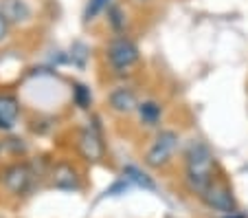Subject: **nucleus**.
<instances>
[{"label": "nucleus", "instance_id": "obj_15", "mask_svg": "<svg viewBox=\"0 0 248 218\" xmlns=\"http://www.w3.org/2000/svg\"><path fill=\"white\" fill-rule=\"evenodd\" d=\"M73 100H75V104L84 110L90 108V104H93V95H90V90L86 88L84 84H75V88H73Z\"/></svg>", "mask_w": 248, "mask_h": 218}, {"label": "nucleus", "instance_id": "obj_10", "mask_svg": "<svg viewBox=\"0 0 248 218\" xmlns=\"http://www.w3.org/2000/svg\"><path fill=\"white\" fill-rule=\"evenodd\" d=\"M20 113H22V108H20L18 97L11 93H0V130L2 133H9L16 128Z\"/></svg>", "mask_w": 248, "mask_h": 218}, {"label": "nucleus", "instance_id": "obj_7", "mask_svg": "<svg viewBox=\"0 0 248 218\" xmlns=\"http://www.w3.org/2000/svg\"><path fill=\"white\" fill-rule=\"evenodd\" d=\"M77 150H79V154L86 161L97 163L103 159L106 146H103V139L94 126H88V128L79 130V134H77Z\"/></svg>", "mask_w": 248, "mask_h": 218}, {"label": "nucleus", "instance_id": "obj_4", "mask_svg": "<svg viewBox=\"0 0 248 218\" xmlns=\"http://www.w3.org/2000/svg\"><path fill=\"white\" fill-rule=\"evenodd\" d=\"M198 199H200V203L204 205L206 209H211V212H216V214H222V216H231V214L239 212V205L233 194V187H231L229 181L222 174H217L216 179L211 181L204 190L198 194Z\"/></svg>", "mask_w": 248, "mask_h": 218}, {"label": "nucleus", "instance_id": "obj_8", "mask_svg": "<svg viewBox=\"0 0 248 218\" xmlns=\"http://www.w3.org/2000/svg\"><path fill=\"white\" fill-rule=\"evenodd\" d=\"M51 185L60 192H77L81 187L79 170L70 161H57L51 170Z\"/></svg>", "mask_w": 248, "mask_h": 218}, {"label": "nucleus", "instance_id": "obj_18", "mask_svg": "<svg viewBox=\"0 0 248 218\" xmlns=\"http://www.w3.org/2000/svg\"><path fill=\"white\" fill-rule=\"evenodd\" d=\"M0 152H2V146H0Z\"/></svg>", "mask_w": 248, "mask_h": 218}, {"label": "nucleus", "instance_id": "obj_12", "mask_svg": "<svg viewBox=\"0 0 248 218\" xmlns=\"http://www.w3.org/2000/svg\"><path fill=\"white\" fill-rule=\"evenodd\" d=\"M114 0H88L84 9V22H94L103 11H108V7L112 5Z\"/></svg>", "mask_w": 248, "mask_h": 218}, {"label": "nucleus", "instance_id": "obj_17", "mask_svg": "<svg viewBox=\"0 0 248 218\" xmlns=\"http://www.w3.org/2000/svg\"><path fill=\"white\" fill-rule=\"evenodd\" d=\"M7 34H9V22H7V20L0 16V42L7 38Z\"/></svg>", "mask_w": 248, "mask_h": 218}, {"label": "nucleus", "instance_id": "obj_9", "mask_svg": "<svg viewBox=\"0 0 248 218\" xmlns=\"http://www.w3.org/2000/svg\"><path fill=\"white\" fill-rule=\"evenodd\" d=\"M0 16L9 22V27H20L33 20V7L27 0H0Z\"/></svg>", "mask_w": 248, "mask_h": 218}, {"label": "nucleus", "instance_id": "obj_14", "mask_svg": "<svg viewBox=\"0 0 248 218\" xmlns=\"http://www.w3.org/2000/svg\"><path fill=\"white\" fill-rule=\"evenodd\" d=\"M123 176H125V181H134V183L140 185V187L154 190V181H152L150 176L145 174V172H140L139 168H134V166H127L125 170H123Z\"/></svg>", "mask_w": 248, "mask_h": 218}, {"label": "nucleus", "instance_id": "obj_5", "mask_svg": "<svg viewBox=\"0 0 248 218\" xmlns=\"http://www.w3.org/2000/svg\"><path fill=\"white\" fill-rule=\"evenodd\" d=\"M33 181H35V174H33V168L24 161H16L11 166H7L2 170V176H0V183L9 192L11 196H27L33 187Z\"/></svg>", "mask_w": 248, "mask_h": 218}, {"label": "nucleus", "instance_id": "obj_16", "mask_svg": "<svg viewBox=\"0 0 248 218\" xmlns=\"http://www.w3.org/2000/svg\"><path fill=\"white\" fill-rule=\"evenodd\" d=\"M156 0H127V5H132V7H139V9H143V7H150V5H154Z\"/></svg>", "mask_w": 248, "mask_h": 218}, {"label": "nucleus", "instance_id": "obj_11", "mask_svg": "<svg viewBox=\"0 0 248 218\" xmlns=\"http://www.w3.org/2000/svg\"><path fill=\"white\" fill-rule=\"evenodd\" d=\"M136 115L145 128H156V126H160V119H163V104L156 100H145L139 104Z\"/></svg>", "mask_w": 248, "mask_h": 218}, {"label": "nucleus", "instance_id": "obj_1", "mask_svg": "<svg viewBox=\"0 0 248 218\" xmlns=\"http://www.w3.org/2000/svg\"><path fill=\"white\" fill-rule=\"evenodd\" d=\"M185 185L191 194H200L217 176V161L206 143L191 141L185 148Z\"/></svg>", "mask_w": 248, "mask_h": 218}, {"label": "nucleus", "instance_id": "obj_3", "mask_svg": "<svg viewBox=\"0 0 248 218\" xmlns=\"http://www.w3.org/2000/svg\"><path fill=\"white\" fill-rule=\"evenodd\" d=\"M178 148H180V134L171 128H163L150 141L145 154H143V161L152 170H163L173 161Z\"/></svg>", "mask_w": 248, "mask_h": 218}, {"label": "nucleus", "instance_id": "obj_2", "mask_svg": "<svg viewBox=\"0 0 248 218\" xmlns=\"http://www.w3.org/2000/svg\"><path fill=\"white\" fill-rule=\"evenodd\" d=\"M106 62L114 75L132 73L140 62V49L127 34H114L106 44Z\"/></svg>", "mask_w": 248, "mask_h": 218}, {"label": "nucleus", "instance_id": "obj_13", "mask_svg": "<svg viewBox=\"0 0 248 218\" xmlns=\"http://www.w3.org/2000/svg\"><path fill=\"white\" fill-rule=\"evenodd\" d=\"M108 22L114 29V34H125V18H123V7L112 2L108 7Z\"/></svg>", "mask_w": 248, "mask_h": 218}, {"label": "nucleus", "instance_id": "obj_6", "mask_svg": "<svg viewBox=\"0 0 248 218\" xmlns=\"http://www.w3.org/2000/svg\"><path fill=\"white\" fill-rule=\"evenodd\" d=\"M106 104L112 110L114 115H121V117H127V115H134L136 108H139V95L136 90L130 88V86H117L106 95Z\"/></svg>", "mask_w": 248, "mask_h": 218}]
</instances>
